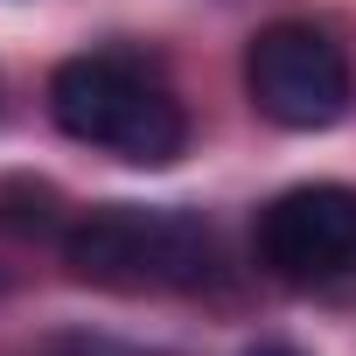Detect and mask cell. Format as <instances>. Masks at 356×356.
<instances>
[{"label": "cell", "mask_w": 356, "mask_h": 356, "mask_svg": "<svg viewBox=\"0 0 356 356\" xmlns=\"http://www.w3.org/2000/svg\"><path fill=\"white\" fill-rule=\"evenodd\" d=\"M49 119L77 147L119 154L133 168H168L189 147V119H182V98L168 91V77L119 49L70 56L49 77Z\"/></svg>", "instance_id": "cell-1"}, {"label": "cell", "mask_w": 356, "mask_h": 356, "mask_svg": "<svg viewBox=\"0 0 356 356\" xmlns=\"http://www.w3.org/2000/svg\"><path fill=\"white\" fill-rule=\"evenodd\" d=\"M63 259L84 286L112 293H196L217 280V238L189 210L105 203L63 231Z\"/></svg>", "instance_id": "cell-2"}, {"label": "cell", "mask_w": 356, "mask_h": 356, "mask_svg": "<svg viewBox=\"0 0 356 356\" xmlns=\"http://www.w3.org/2000/svg\"><path fill=\"white\" fill-rule=\"evenodd\" d=\"M245 91H252L259 119H273L286 133H328L356 98L349 49L314 22H273L245 42Z\"/></svg>", "instance_id": "cell-3"}, {"label": "cell", "mask_w": 356, "mask_h": 356, "mask_svg": "<svg viewBox=\"0 0 356 356\" xmlns=\"http://www.w3.org/2000/svg\"><path fill=\"white\" fill-rule=\"evenodd\" d=\"M252 252L286 286H328L356 273V189L342 182H300L273 196L252 224Z\"/></svg>", "instance_id": "cell-4"}, {"label": "cell", "mask_w": 356, "mask_h": 356, "mask_svg": "<svg viewBox=\"0 0 356 356\" xmlns=\"http://www.w3.org/2000/svg\"><path fill=\"white\" fill-rule=\"evenodd\" d=\"M0 224L22 238H56L63 231V196L49 182H0Z\"/></svg>", "instance_id": "cell-5"}, {"label": "cell", "mask_w": 356, "mask_h": 356, "mask_svg": "<svg viewBox=\"0 0 356 356\" xmlns=\"http://www.w3.org/2000/svg\"><path fill=\"white\" fill-rule=\"evenodd\" d=\"M42 356H133V349H112V342H56Z\"/></svg>", "instance_id": "cell-6"}, {"label": "cell", "mask_w": 356, "mask_h": 356, "mask_svg": "<svg viewBox=\"0 0 356 356\" xmlns=\"http://www.w3.org/2000/svg\"><path fill=\"white\" fill-rule=\"evenodd\" d=\"M245 356H300L293 342H259V349H245Z\"/></svg>", "instance_id": "cell-7"}]
</instances>
